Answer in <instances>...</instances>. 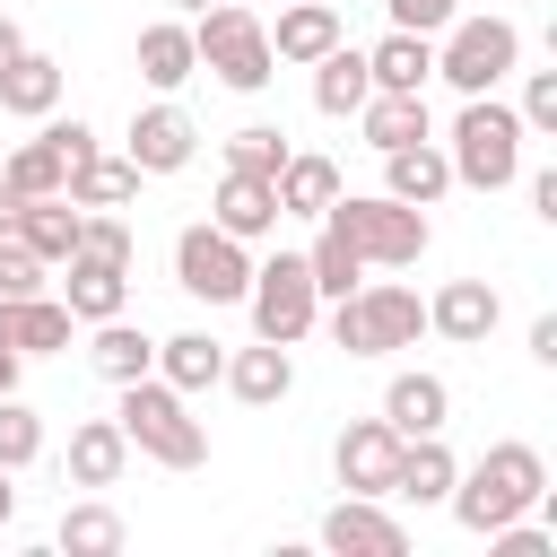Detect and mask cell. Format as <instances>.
Returning a JSON list of instances; mask_svg holds the SVG:
<instances>
[{
    "mask_svg": "<svg viewBox=\"0 0 557 557\" xmlns=\"http://www.w3.org/2000/svg\"><path fill=\"white\" fill-rule=\"evenodd\" d=\"M548 496V461L531 453V444H487L470 470H453V487H444V505H453V522L470 531V540H487L496 522H513V513H531Z\"/></svg>",
    "mask_w": 557,
    "mask_h": 557,
    "instance_id": "obj_1",
    "label": "cell"
},
{
    "mask_svg": "<svg viewBox=\"0 0 557 557\" xmlns=\"http://www.w3.org/2000/svg\"><path fill=\"white\" fill-rule=\"evenodd\" d=\"M113 426H122V435H131V453H148L157 470H200V461H209V426L191 418V392H174L165 374L122 383Z\"/></svg>",
    "mask_w": 557,
    "mask_h": 557,
    "instance_id": "obj_2",
    "label": "cell"
},
{
    "mask_svg": "<svg viewBox=\"0 0 557 557\" xmlns=\"http://www.w3.org/2000/svg\"><path fill=\"white\" fill-rule=\"evenodd\" d=\"M191 52H200V70H209L218 87H235V96H261V87L278 78V52H270V26L252 17V0H209V9H191Z\"/></svg>",
    "mask_w": 557,
    "mask_h": 557,
    "instance_id": "obj_3",
    "label": "cell"
},
{
    "mask_svg": "<svg viewBox=\"0 0 557 557\" xmlns=\"http://www.w3.org/2000/svg\"><path fill=\"white\" fill-rule=\"evenodd\" d=\"M322 226H339L366 270H409V261L435 244L426 209H409V200H392V191H348V183H339V200L322 209Z\"/></svg>",
    "mask_w": 557,
    "mask_h": 557,
    "instance_id": "obj_4",
    "label": "cell"
},
{
    "mask_svg": "<svg viewBox=\"0 0 557 557\" xmlns=\"http://www.w3.org/2000/svg\"><path fill=\"white\" fill-rule=\"evenodd\" d=\"M418 331H426V305L400 278H366V287L331 296V348L339 357H392V348H418Z\"/></svg>",
    "mask_w": 557,
    "mask_h": 557,
    "instance_id": "obj_5",
    "label": "cell"
},
{
    "mask_svg": "<svg viewBox=\"0 0 557 557\" xmlns=\"http://www.w3.org/2000/svg\"><path fill=\"white\" fill-rule=\"evenodd\" d=\"M444 165H453V183H470V191H505V183L522 174V113L496 104V87H487V96H461Z\"/></svg>",
    "mask_w": 557,
    "mask_h": 557,
    "instance_id": "obj_6",
    "label": "cell"
},
{
    "mask_svg": "<svg viewBox=\"0 0 557 557\" xmlns=\"http://www.w3.org/2000/svg\"><path fill=\"white\" fill-rule=\"evenodd\" d=\"M522 70V26L513 17H453L444 44H435V78L461 87V96H487Z\"/></svg>",
    "mask_w": 557,
    "mask_h": 557,
    "instance_id": "obj_7",
    "label": "cell"
},
{
    "mask_svg": "<svg viewBox=\"0 0 557 557\" xmlns=\"http://www.w3.org/2000/svg\"><path fill=\"white\" fill-rule=\"evenodd\" d=\"M244 305H252V331H261V339H278V348H296V339L322 322V296H313L305 252H270V261H252Z\"/></svg>",
    "mask_w": 557,
    "mask_h": 557,
    "instance_id": "obj_8",
    "label": "cell"
},
{
    "mask_svg": "<svg viewBox=\"0 0 557 557\" xmlns=\"http://www.w3.org/2000/svg\"><path fill=\"white\" fill-rule=\"evenodd\" d=\"M174 287L183 296H200V305H244V287H252V244H235L226 226H183L174 235Z\"/></svg>",
    "mask_w": 557,
    "mask_h": 557,
    "instance_id": "obj_9",
    "label": "cell"
},
{
    "mask_svg": "<svg viewBox=\"0 0 557 557\" xmlns=\"http://www.w3.org/2000/svg\"><path fill=\"white\" fill-rule=\"evenodd\" d=\"M139 174H183L191 157H200V122L174 104V96H157V104H139L131 113V148H122Z\"/></svg>",
    "mask_w": 557,
    "mask_h": 557,
    "instance_id": "obj_10",
    "label": "cell"
},
{
    "mask_svg": "<svg viewBox=\"0 0 557 557\" xmlns=\"http://www.w3.org/2000/svg\"><path fill=\"white\" fill-rule=\"evenodd\" d=\"M322 548L331 557H400L409 531H400V513H383V496H339L322 513Z\"/></svg>",
    "mask_w": 557,
    "mask_h": 557,
    "instance_id": "obj_11",
    "label": "cell"
},
{
    "mask_svg": "<svg viewBox=\"0 0 557 557\" xmlns=\"http://www.w3.org/2000/svg\"><path fill=\"white\" fill-rule=\"evenodd\" d=\"M496 313H505V296H496L487 278H444V287L426 296V331H444L453 348H479V339L496 331Z\"/></svg>",
    "mask_w": 557,
    "mask_h": 557,
    "instance_id": "obj_12",
    "label": "cell"
},
{
    "mask_svg": "<svg viewBox=\"0 0 557 557\" xmlns=\"http://www.w3.org/2000/svg\"><path fill=\"white\" fill-rule=\"evenodd\" d=\"M392 453H400V435H392L383 418H348V426H339V444H331V470H339V487H348V496H383Z\"/></svg>",
    "mask_w": 557,
    "mask_h": 557,
    "instance_id": "obj_13",
    "label": "cell"
},
{
    "mask_svg": "<svg viewBox=\"0 0 557 557\" xmlns=\"http://www.w3.org/2000/svg\"><path fill=\"white\" fill-rule=\"evenodd\" d=\"M209 226H226L235 244H261V235H278V191H270V174H218V200H209Z\"/></svg>",
    "mask_w": 557,
    "mask_h": 557,
    "instance_id": "obj_14",
    "label": "cell"
},
{
    "mask_svg": "<svg viewBox=\"0 0 557 557\" xmlns=\"http://www.w3.org/2000/svg\"><path fill=\"white\" fill-rule=\"evenodd\" d=\"M444 418H453V383H444V374L409 366V374L383 383V426H392V435H444Z\"/></svg>",
    "mask_w": 557,
    "mask_h": 557,
    "instance_id": "obj_15",
    "label": "cell"
},
{
    "mask_svg": "<svg viewBox=\"0 0 557 557\" xmlns=\"http://www.w3.org/2000/svg\"><path fill=\"white\" fill-rule=\"evenodd\" d=\"M453 453H444V435H400V453H392V479H383V496H400V505H444V487H453Z\"/></svg>",
    "mask_w": 557,
    "mask_h": 557,
    "instance_id": "obj_16",
    "label": "cell"
},
{
    "mask_svg": "<svg viewBox=\"0 0 557 557\" xmlns=\"http://www.w3.org/2000/svg\"><path fill=\"white\" fill-rule=\"evenodd\" d=\"M70 305L61 296H0V348H17V357H52V348H70Z\"/></svg>",
    "mask_w": 557,
    "mask_h": 557,
    "instance_id": "obj_17",
    "label": "cell"
},
{
    "mask_svg": "<svg viewBox=\"0 0 557 557\" xmlns=\"http://www.w3.org/2000/svg\"><path fill=\"white\" fill-rule=\"evenodd\" d=\"M61 305H70V322H113V313L131 305V270H122V261H96V252H70Z\"/></svg>",
    "mask_w": 557,
    "mask_h": 557,
    "instance_id": "obj_18",
    "label": "cell"
},
{
    "mask_svg": "<svg viewBox=\"0 0 557 557\" xmlns=\"http://www.w3.org/2000/svg\"><path fill=\"white\" fill-rule=\"evenodd\" d=\"M218 383H226L244 409H270V400H287V392H296V357H287L278 339H252V348H235V357H226V374H218Z\"/></svg>",
    "mask_w": 557,
    "mask_h": 557,
    "instance_id": "obj_19",
    "label": "cell"
},
{
    "mask_svg": "<svg viewBox=\"0 0 557 557\" xmlns=\"http://www.w3.org/2000/svg\"><path fill=\"white\" fill-rule=\"evenodd\" d=\"M348 122L366 131L374 157H383V148H409V139H426V87H418V96H409V87H374Z\"/></svg>",
    "mask_w": 557,
    "mask_h": 557,
    "instance_id": "obj_20",
    "label": "cell"
},
{
    "mask_svg": "<svg viewBox=\"0 0 557 557\" xmlns=\"http://www.w3.org/2000/svg\"><path fill=\"white\" fill-rule=\"evenodd\" d=\"M383 191H392V200H409V209H435V200L453 191V165H444V148H435V139L383 148Z\"/></svg>",
    "mask_w": 557,
    "mask_h": 557,
    "instance_id": "obj_21",
    "label": "cell"
},
{
    "mask_svg": "<svg viewBox=\"0 0 557 557\" xmlns=\"http://www.w3.org/2000/svg\"><path fill=\"white\" fill-rule=\"evenodd\" d=\"M131 470V435L113 418H78L70 426V487H122Z\"/></svg>",
    "mask_w": 557,
    "mask_h": 557,
    "instance_id": "obj_22",
    "label": "cell"
},
{
    "mask_svg": "<svg viewBox=\"0 0 557 557\" xmlns=\"http://www.w3.org/2000/svg\"><path fill=\"white\" fill-rule=\"evenodd\" d=\"M139 78H148L157 96H174V87H191V78H200V52H191V26H183V17L139 26Z\"/></svg>",
    "mask_w": 557,
    "mask_h": 557,
    "instance_id": "obj_23",
    "label": "cell"
},
{
    "mask_svg": "<svg viewBox=\"0 0 557 557\" xmlns=\"http://www.w3.org/2000/svg\"><path fill=\"white\" fill-rule=\"evenodd\" d=\"M87 331H96V339H87V366H96L113 392H122V383H139V374H157V339H148L139 322H122V313H113V322H87Z\"/></svg>",
    "mask_w": 557,
    "mask_h": 557,
    "instance_id": "obj_24",
    "label": "cell"
},
{
    "mask_svg": "<svg viewBox=\"0 0 557 557\" xmlns=\"http://www.w3.org/2000/svg\"><path fill=\"white\" fill-rule=\"evenodd\" d=\"M331 44H339V9H331V0H278V26H270V52H278V61L305 70V61H322Z\"/></svg>",
    "mask_w": 557,
    "mask_h": 557,
    "instance_id": "obj_25",
    "label": "cell"
},
{
    "mask_svg": "<svg viewBox=\"0 0 557 557\" xmlns=\"http://www.w3.org/2000/svg\"><path fill=\"white\" fill-rule=\"evenodd\" d=\"M313 70V113H331V122H348L366 96H374V78H366V52L357 44H331L322 61H305Z\"/></svg>",
    "mask_w": 557,
    "mask_h": 557,
    "instance_id": "obj_26",
    "label": "cell"
},
{
    "mask_svg": "<svg viewBox=\"0 0 557 557\" xmlns=\"http://www.w3.org/2000/svg\"><path fill=\"white\" fill-rule=\"evenodd\" d=\"M52 104H61V61L26 44V52L0 70V113H17V122H44Z\"/></svg>",
    "mask_w": 557,
    "mask_h": 557,
    "instance_id": "obj_27",
    "label": "cell"
},
{
    "mask_svg": "<svg viewBox=\"0 0 557 557\" xmlns=\"http://www.w3.org/2000/svg\"><path fill=\"white\" fill-rule=\"evenodd\" d=\"M139 183H148V174H139L131 157H104V148H96V157L70 165L61 200H78V209H122V200H139Z\"/></svg>",
    "mask_w": 557,
    "mask_h": 557,
    "instance_id": "obj_28",
    "label": "cell"
},
{
    "mask_svg": "<svg viewBox=\"0 0 557 557\" xmlns=\"http://www.w3.org/2000/svg\"><path fill=\"white\" fill-rule=\"evenodd\" d=\"M270 191H278V218H322V209L339 200V165H331V157H296V148H287V165L270 174Z\"/></svg>",
    "mask_w": 557,
    "mask_h": 557,
    "instance_id": "obj_29",
    "label": "cell"
},
{
    "mask_svg": "<svg viewBox=\"0 0 557 557\" xmlns=\"http://www.w3.org/2000/svg\"><path fill=\"white\" fill-rule=\"evenodd\" d=\"M9 235H17L44 270H52V261H70V252H78V200H61V191H52V200H26Z\"/></svg>",
    "mask_w": 557,
    "mask_h": 557,
    "instance_id": "obj_30",
    "label": "cell"
},
{
    "mask_svg": "<svg viewBox=\"0 0 557 557\" xmlns=\"http://www.w3.org/2000/svg\"><path fill=\"white\" fill-rule=\"evenodd\" d=\"M366 78H374V87H409V96H418V87L435 78V35H409V26H392V35L366 52Z\"/></svg>",
    "mask_w": 557,
    "mask_h": 557,
    "instance_id": "obj_31",
    "label": "cell"
},
{
    "mask_svg": "<svg viewBox=\"0 0 557 557\" xmlns=\"http://www.w3.org/2000/svg\"><path fill=\"white\" fill-rule=\"evenodd\" d=\"M157 374H165L174 392H209V383L226 374V348H218L209 331H174V339H157Z\"/></svg>",
    "mask_w": 557,
    "mask_h": 557,
    "instance_id": "obj_32",
    "label": "cell"
},
{
    "mask_svg": "<svg viewBox=\"0 0 557 557\" xmlns=\"http://www.w3.org/2000/svg\"><path fill=\"white\" fill-rule=\"evenodd\" d=\"M0 174H9V183H17L26 200H52V191L70 183V157L52 148V131H35V139H17V157H9Z\"/></svg>",
    "mask_w": 557,
    "mask_h": 557,
    "instance_id": "obj_33",
    "label": "cell"
},
{
    "mask_svg": "<svg viewBox=\"0 0 557 557\" xmlns=\"http://www.w3.org/2000/svg\"><path fill=\"white\" fill-rule=\"evenodd\" d=\"M305 270H313V296H348V287H366V261H357V244H348L339 226H322V235L305 244Z\"/></svg>",
    "mask_w": 557,
    "mask_h": 557,
    "instance_id": "obj_34",
    "label": "cell"
},
{
    "mask_svg": "<svg viewBox=\"0 0 557 557\" xmlns=\"http://www.w3.org/2000/svg\"><path fill=\"white\" fill-rule=\"evenodd\" d=\"M61 548H70V557H113V548H122V513L96 505V496H87V505H61Z\"/></svg>",
    "mask_w": 557,
    "mask_h": 557,
    "instance_id": "obj_35",
    "label": "cell"
},
{
    "mask_svg": "<svg viewBox=\"0 0 557 557\" xmlns=\"http://www.w3.org/2000/svg\"><path fill=\"white\" fill-rule=\"evenodd\" d=\"M226 165H235V174H278V165H287V131H278V122H244V131L226 139Z\"/></svg>",
    "mask_w": 557,
    "mask_h": 557,
    "instance_id": "obj_36",
    "label": "cell"
},
{
    "mask_svg": "<svg viewBox=\"0 0 557 557\" xmlns=\"http://www.w3.org/2000/svg\"><path fill=\"white\" fill-rule=\"evenodd\" d=\"M35 453H44V418L17 392H0V470H26Z\"/></svg>",
    "mask_w": 557,
    "mask_h": 557,
    "instance_id": "obj_37",
    "label": "cell"
},
{
    "mask_svg": "<svg viewBox=\"0 0 557 557\" xmlns=\"http://www.w3.org/2000/svg\"><path fill=\"white\" fill-rule=\"evenodd\" d=\"M78 252H96V261H122V270H131V252H139V244H131V226H122L113 209H78Z\"/></svg>",
    "mask_w": 557,
    "mask_h": 557,
    "instance_id": "obj_38",
    "label": "cell"
},
{
    "mask_svg": "<svg viewBox=\"0 0 557 557\" xmlns=\"http://www.w3.org/2000/svg\"><path fill=\"white\" fill-rule=\"evenodd\" d=\"M513 113H522V139H557V70H531Z\"/></svg>",
    "mask_w": 557,
    "mask_h": 557,
    "instance_id": "obj_39",
    "label": "cell"
},
{
    "mask_svg": "<svg viewBox=\"0 0 557 557\" xmlns=\"http://www.w3.org/2000/svg\"><path fill=\"white\" fill-rule=\"evenodd\" d=\"M0 296H44V261L17 235H0Z\"/></svg>",
    "mask_w": 557,
    "mask_h": 557,
    "instance_id": "obj_40",
    "label": "cell"
},
{
    "mask_svg": "<svg viewBox=\"0 0 557 557\" xmlns=\"http://www.w3.org/2000/svg\"><path fill=\"white\" fill-rule=\"evenodd\" d=\"M383 17L409 26V35H444V26L461 17V0H383Z\"/></svg>",
    "mask_w": 557,
    "mask_h": 557,
    "instance_id": "obj_41",
    "label": "cell"
},
{
    "mask_svg": "<svg viewBox=\"0 0 557 557\" xmlns=\"http://www.w3.org/2000/svg\"><path fill=\"white\" fill-rule=\"evenodd\" d=\"M44 131H52V148H61L70 165H78V157H96V131H87L78 113H70V122H52V113H44Z\"/></svg>",
    "mask_w": 557,
    "mask_h": 557,
    "instance_id": "obj_42",
    "label": "cell"
},
{
    "mask_svg": "<svg viewBox=\"0 0 557 557\" xmlns=\"http://www.w3.org/2000/svg\"><path fill=\"white\" fill-rule=\"evenodd\" d=\"M531 209L557 226V165H540V174H531Z\"/></svg>",
    "mask_w": 557,
    "mask_h": 557,
    "instance_id": "obj_43",
    "label": "cell"
},
{
    "mask_svg": "<svg viewBox=\"0 0 557 557\" xmlns=\"http://www.w3.org/2000/svg\"><path fill=\"white\" fill-rule=\"evenodd\" d=\"M531 357H540V366H557V313H540V322H531Z\"/></svg>",
    "mask_w": 557,
    "mask_h": 557,
    "instance_id": "obj_44",
    "label": "cell"
},
{
    "mask_svg": "<svg viewBox=\"0 0 557 557\" xmlns=\"http://www.w3.org/2000/svg\"><path fill=\"white\" fill-rule=\"evenodd\" d=\"M17 52H26V26H17V17H9V9H0V70H9V61H17Z\"/></svg>",
    "mask_w": 557,
    "mask_h": 557,
    "instance_id": "obj_45",
    "label": "cell"
},
{
    "mask_svg": "<svg viewBox=\"0 0 557 557\" xmlns=\"http://www.w3.org/2000/svg\"><path fill=\"white\" fill-rule=\"evenodd\" d=\"M17 209H26V191H17V183H9V174H0V235H9V226H17Z\"/></svg>",
    "mask_w": 557,
    "mask_h": 557,
    "instance_id": "obj_46",
    "label": "cell"
},
{
    "mask_svg": "<svg viewBox=\"0 0 557 557\" xmlns=\"http://www.w3.org/2000/svg\"><path fill=\"white\" fill-rule=\"evenodd\" d=\"M17 366H26V357H17V348H0V392H17Z\"/></svg>",
    "mask_w": 557,
    "mask_h": 557,
    "instance_id": "obj_47",
    "label": "cell"
},
{
    "mask_svg": "<svg viewBox=\"0 0 557 557\" xmlns=\"http://www.w3.org/2000/svg\"><path fill=\"white\" fill-rule=\"evenodd\" d=\"M9 513H17V487H9V470H0V522H9Z\"/></svg>",
    "mask_w": 557,
    "mask_h": 557,
    "instance_id": "obj_48",
    "label": "cell"
},
{
    "mask_svg": "<svg viewBox=\"0 0 557 557\" xmlns=\"http://www.w3.org/2000/svg\"><path fill=\"white\" fill-rule=\"evenodd\" d=\"M174 9H209V0H174Z\"/></svg>",
    "mask_w": 557,
    "mask_h": 557,
    "instance_id": "obj_49",
    "label": "cell"
}]
</instances>
